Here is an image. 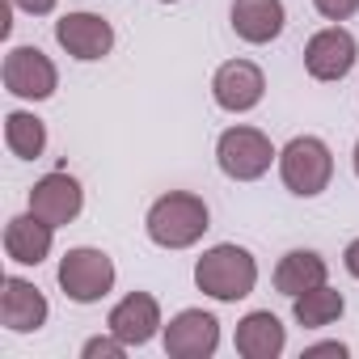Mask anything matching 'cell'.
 <instances>
[{"label":"cell","instance_id":"6da1fadb","mask_svg":"<svg viewBox=\"0 0 359 359\" xmlns=\"http://www.w3.org/2000/svg\"><path fill=\"white\" fill-rule=\"evenodd\" d=\"M208 229H212V212L195 191H169L144 216V233L161 250H191L203 241Z\"/></svg>","mask_w":359,"mask_h":359},{"label":"cell","instance_id":"7a4b0ae2","mask_svg":"<svg viewBox=\"0 0 359 359\" xmlns=\"http://www.w3.org/2000/svg\"><path fill=\"white\" fill-rule=\"evenodd\" d=\"M195 287L220 304H237L258 287V258L237 241H220L195 262Z\"/></svg>","mask_w":359,"mask_h":359},{"label":"cell","instance_id":"3957f363","mask_svg":"<svg viewBox=\"0 0 359 359\" xmlns=\"http://www.w3.org/2000/svg\"><path fill=\"white\" fill-rule=\"evenodd\" d=\"M279 177L296 199H317L330 191L334 177V152L321 135H292L279 148Z\"/></svg>","mask_w":359,"mask_h":359},{"label":"cell","instance_id":"277c9868","mask_svg":"<svg viewBox=\"0 0 359 359\" xmlns=\"http://www.w3.org/2000/svg\"><path fill=\"white\" fill-rule=\"evenodd\" d=\"M216 165H220V173L229 177V182H258V177L271 173V165H279V152H275L266 131L237 123V127L220 131Z\"/></svg>","mask_w":359,"mask_h":359},{"label":"cell","instance_id":"5b68a950","mask_svg":"<svg viewBox=\"0 0 359 359\" xmlns=\"http://www.w3.org/2000/svg\"><path fill=\"white\" fill-rule=\"evenodd\" d=\"M64 296L72 304H97L114 292V258L106 250H93V245H72L64 258H60V271H55Z\"/></svg>","mask_w":359,"mask_h":359},{"label":"cell","instance_id":"8992f818","mask_svg":"<svg viewBox=\"0 0 359 359\" xmlns=\"http://www.w3.org/2000/svg\"><path fill=\"white\" fill-rule=\"evenodd\" d=\"M169 359H212L220 351V321L208 309H182L161 330Z\"/></svg>","mask_w":359,"mask_h":359},{"label":"cell","instance_id":"52a82bcc","mask_svg":"<svg viewBox=\"0 0 359 359\" xmlns=\"http://www.w3.org/2000/svg\"><path fill=\"white\" fill-rule=\"evenodd\" d=\"M5 89L22 102H47L60 89V68L51 64V55H43L39 47H13L0 68Z\"/></svg>","mask_w":359,"mask_h":359},{"label":"cell","instance_id":"ba28073f","mask_svg":"<svg viewBox=\"0 0 359 359\" xmlns=\"http://www.w3.org/2000/svg\"><path fill=\"white\" fill-rule=\"evenodd\" d=\"M359 60V43L351 30H342L338 22L317 30L309 43H304V72L321 85H334V81H346L351 68Z\"/></svg>","mask_w":359,"mask_h":359},{"label":"cell","instance_id":"9c48e42d","mask_svg":"<svg viewBox=\"0 0 359 359\" xmlns=\"http://www.w3.org/2000/svg\"><path fill=\"white\" fill-rule=\"evenodd\" d=\"M212 97L229 114H250L266 97V72L254 60H224L212 76Z\"/></svg>","mask_w":359,"mask_h":359},{"label":"cell","instance_id":"30bf717a","mask_svg":"<svg viewBox=\"0 0 359 359\" xmlns=\"http://www.w3.org/2000/svg\"><path fill=\"white\" fill-rule=\"evenodd\" d=\"M30 212H34V216H43L47 224L64 229V224H72V220L85 212V187L76 182L68 169L43 173L39 182L30 187Z\"/></svg>","mask_w":359,"mask_h":359},{"label":"cell","instance_id":"8fae6325","mask_svg":"<svg viewBox=\"0 0 359 359\" xmlns=\"http://www.w3.org/2000/svg\"><path fill=\"white\" fill-rule=\"evenodd\" d=\"M55 43L72 60L93 64V60H106L114 51V26L97 13H64L55 22Z\"/></svg>","mask_w":359,"mask_h":359},{"label":"cell","instance_id":"7c38bea8","mask_svg":"<svg viewBox=\"0 0 359 359\" xmlns=\"http://www.w3.org/2000/svg\"><path fill=\"white\" fill-rule=\"evenodd\" d=\"M106 330L118 334L127 346H148V342L165 330V321H161V300H156L152 292H127V296L110 309Z\"/></svg>","mask_w":359,"mask_h":359},{"label":"cell","instance_id":"4fadbf2b","mask_svg":"<svg viewBox=\"0 0 359 359\" xmlns=\"http://www.w3.org/2000/svg\"><path fill=\"white\" fill-rule=\"evenodd\" d=\"M47 317H51L47 296L30 279L9 275L5 292H0V321H5V330H13V334H39L47 325Z\"/></svg>","mask_w":359,"mask_h":359},{"label":"cell","instance_id":"5bb4252c","mask_svg":"<svg viewBox=\"0 0 359 359\" xmlns=\"http://www.w3.org/2000/svg\"><path fill=\"white\" fill-rule=\"evenodd\" d=\"M229 22H233V34L250 47H266L283 34L287 26V9L283 0H233L229 9Z\"/></svg>","mask_w":359,"mask_h":359},{"label":"cell","instance_id":"9a60e30c","mask_svg":"<svg viewBox=\"0 0 359 359\" xmlns=\"http://www.w3.org/2000/svg\"><path fill=\"white\" fill-rule=\"evenodd\" d=\"M51 245H55V224H47L43 216L26 212V216H13L5 224V254L9 262L18 266H39L51 258Z\"/></svg>","mask_w":359,"mask_h":359},{"label":"cell","instance_id":"2e32d148","mask_svg":"<svg viewBox=\"0 0 359 359\" xmlns=\"http://www.w3.org/2000/svg\"><path fill=\"white\" fill-rule=\"evenodd\" d=\"M233 346H237L241 359H279L283 346H287V330L271 309H254L237 321Z\"/></svg>","mask_w":359,"mask_h":359},{"label":"cell","instance_id":"e0dca14e","mask_svg":"<svg viewBox=\"0 0 359 359\" xmlns=\"http://www.w3.org/2000/svg\"><path fill=\"white\" fill-rule=\"evenodd\" d=\"M271 279H275V292H283L292 300V296H300L309 287H321L330 279V262L317 250H287L279 258V266H275Z\"/></svg>","mask_w":359,"mask_h":359},{"label":"cell","instance_id":"ac0fdd59","mask_svg":"<svg viewBox=\"0 0 359 359\" xmlns=\"http://www.w3.org/2000/svg\"><path fill=\"white\" fill-rule=\"evenodd\" d=\"M342 313H346V300H342V292L330 287V283L292 296V317H296V325H304V330H325V325H334Z\"/></svg>","mask_w":359,"mask_h":359},{"label":"cell","instance_id":"d6986e66","mask_svg":"<svg viewBox=\"0 0 359 359\" xmlns=\"http://www.w3.org/2000/svg\"><path fill=\"white\" fill-rule=\"evenodd\" d=\"M5 148L22 161H39L47 152V123L30 110H9L5 114Z\"/></svg>","mask_w":359,"mask_h":359},{"label":"cell","instance_id":"ffe728a7","mask_svg":"<svg viewBox=\"0 0 359 359\" xmlns=\"http://www.w3.org/2000/svg\"><path fill=\"white\" fill-rule=\"evenodd\" d=\"M127 351H131V346H127L118 334H110V330H106V334L85 338V346H81V355H85V359H97V355H106V359H123Z\"/></svg>","mask_w":359,"mask_h":359},{"label":"cell","instance_id":"44dd1931","mask_svg":"<svg viewBox=\"0 0 359 359\" xmlns=\"http://www.w3.org/2000/svg\"><path fill=\"white\" fill-rule=\"evenodd\" d=\"M313 9L325 18V22H346L359 13V0H313Z\"/></svg>","mask_w":359,"mask_h":359},{"label":"cell","instance_id":"7402d4cb","mask_svg":"<svg viewBox=\"0 0 359 359\" xmlns=\"http://www.w3.org/2000/svg\"><path fill=\"white\" fill-rule=\"evenodd\" d=\"M9 5L22 9V13H30V18H47V13H55L60 0H9Z\"/></svg>","mask_w":359,"mask_h":359},{"label":"cell","instance_id":"603a6c76","mask_svg":"<svg viewBox=\"0 0 359 359\" xmlns=\"http://www.w3.org/2000/svg\"><path fill=\"white\" fill-rule=\"evenodd\" d=\"M304 355H309V359H313V355H338V359H342V355H351V346H346V342H317V346H304Z\"/></svg>","mask_w":359,"mask_h":359},{"label":"cell","instance_id":"cb8c5ba5","mask_svg":"<svg viewBox=\"0 0 359 359\" xmlns=\"http://www.w3.org/2000/svg\"><path fill=\"white\" fill-rule=\"evenodd\" d=\"M342 266H346V275H351V279H359V237L342 250Z\"/></svg>","mask_w":359,"mask_h":359},{"label":"cell","instance_id":"d4e9b609","mask_svg":"<svg viewBox=\"0 0 359 359\" xmlns=\"http://www.w3.org/2000/svg\"><path fill=\"white\" fill-rule=\"evenodd\" d=\"M351 161H355V177H359V140H355V152H351Z\"/></svg>","mask_w":359,"mask_h":359},{"label":"cell","instance_id":"484cf974","mask_svg":"<svg viewBox=\"0 0 359 359\" xmlns=\"http://www.w3.org/2000/svg\"><path fill=\"white\" fill-rule=\"evenodd\" d=\"M156 5H182V0H156Z\"/></svg>","mask_w":359,"mask_h":359}]
</instances>
